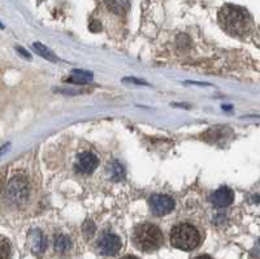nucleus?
Wrapping results in <instances>:
<instances>
[{
	"label": "nucleus",
	"mask_w": 260,
	"mask_h": 259,
	"mask_svg": "<svg viewBox=\"0 0 260 259\" xmlns=\"http://www.w3.org/2000/svg\"><path fill=\"white\" fill-rule=\"evenodd\" d=\"M217 21L225 33L237 38L247 36L254 26V21L247 9L234 4L222 6L217 13Z\"/></svg>",
	"instance_id": "f257e3e1"
},
{
	"label": "nucleus",
	"mask_w": 260,
	"mask_h": 259,
	"mask_svg": "<svg viewBox=\"0 0 260 259\" xmlns=\"http://www.w3.org/2000/svg\"><path fill=\"white\" fill-rule=\"evenodd\" d=\"M133 242L139 250L150 253L161 246L162 233L154 224H139L133 232Z\"/></svg>",
	"instance_id": "f03ea898"
},
{
	"label": "nucleus",
	"mask_w": 260,
	"mask_h": 259,
	"mask_svg": "<svg viewBox=\"0 0 260 259\" xmlns=\"http://www.w3.org/2000/svg\"><path fill=\"white\" fill-rule=\"evenodd\" d=\"M171 244L176 249L191 251L199 245V233L190 224H178L171 232Z\"/></svg>",
	"instance_id": "7ed1b4c3"
},
{
	"label": "nucleus",
	"mask_w": 260,
	"mask_h": 259,
	"mask_svg": "<svg viewBox=\"0 0 260 259\" xmlns=\"http://www.w3.org/2000/svg\"><path fill=\"white\" fill-rule=\"evenodd\" d=\"M7 198L15 205L24 204L29 197V185L26 179L21 176L13 177L7 185Z\"/></svg>",
	"instance_id": "20e7f679"
},
{
	"label": "nucleus",
	"mask_w": 260,
	"mask_h": 259,
	"mask_svg": "<svg viewBox=\"0 0 260 259\" xmlns=\"http://www.w3.org/2000/svg\"><path fill=\"white\" fill-rule=\"evenodd\" d=\"M121 249V240L113 233H106L98 241V250L102 255L113 256Z\"/></svg>",
	"instance_id": "39448f33"
},
{
	"label": "nucleus",
	"mask_w": 260,
	"mask_h": 259,
	"mask_svg": "<svg viewBox=\"0 0 260 259\" xmlns=\"http://www.w3.org/2000/svg\"><path fill=\"white\" fill-rule=\"evenodd\" d=\"M150 207L152 214L156 216L168 215L175 209V200L169 195L154 194L150 198Z\"/></svg>",
	"instance_id": "423d86ee"
},
{
	"label": "nucleus",
	"mask_w": 260,
	"mask_h": 259,
	"mask_svg": "<svg viewBox=\"0 0 260 259\" xmlns=\"http://www.w3.org/2000/svg\"><path fill=\"white\" fill-rule=\"evenodd\" d=\"M99 164V160H98L96 155L90 151H86L78 155L77 163H76V168L80 174L89 175L91 172L95 171V168Z\"/></svg>",
	"instance_id": "0eeeda50"
},
{
	"label": "nucleus",
	"mask_w": 260,
	"mask_h": 259,
	"mask_svg": "<svg viewBox=\"0 0 260 259\" xmlns=\"http://www.w3.org/2000/svg\"><path fill=\"white\" fill-rule=\"evenodd\" d=\"M213 206L217 209H224V207L231 206L234 200V193L231 188L228 186H221L220 189L215 191L211 197Z\"/></svg>",
	"instance_id": "6e6552de"
},
{
	"label": "nucleus",
	"mask_w": 260,
	"mask_h": 259,
	"mask_svg": "<svg viewBox=\"0 0 260 259\" xmlns=\"http://www.w3.org/2000/svg\"><path fill=\"white\" fill-rule=\"evenodd\" d=\"M29 241L32 250L37 251V253H42V251H45L47 249V239L39 229H34L30 232Z\"/></svg>",
	"instance_id": "1a4fd4ad"
},
{
	"label": "nucleus",
	"mask_w": 260,
	"mask_h": 259,
	"mask_svg": "<svg viewBox=\"0 0 260 259\" xmlns=\"http://www.w3.org/2000/svg\"><path fill=\"white\" fill-rule=\"evenodd\" d=\"M107 9L115 15L122 16L129 11L130 0H104Z\"/></svg>",
	"instance_id": "9d476101"
},
{
	"label": "nucleus",
	"mask_w": 260,
	"mask_h": 259,
	"mask_svg": "<svg viewBox=\"0 0 260 259\" xmlns=\"http://www.w3.org/2000/svg\"><path fill=\"white\" fill-rule=\"evenodd\" d=\"M107 175L112 181H120V180L124 179L125 171L124 167L118 162H112L110 163V165L107 167Z\"/></svg>",
	"instance_id": "9b49d317"
},
{
	"label": "nucleus",
	"mask_w": 260,
	"mask_h": 259,
	"mask_svg": "<svg viewBox=\"0 0 260 259\" xmlns=\"http://www.w3.org/2000/svg\"><path fill=\"white\" fill-rule=\"evenodd\" d=\"M53 245H55V249L59 253H65V251H68L72 247L71 240H69V237H67L64 235H57L55 237V244Z\"/></svg>",
	"instance_id": "f8f14e48"
},
{
	"label": "nucleus",
	"mask_w": 260,
	"mask_h": 259,
	"mask_svg": "<svg viewBox=\"0 0 260 259\" xmlns=\"http://www.w3.org/2000/svg\"><path fill=\"white\" fill-rule=\"evenodd\" d=\"M92 80V74L90 72H86V71H81V69H76L73 71L71 77V81L72 82H76V83H87Z\"/></svg>",
	"instance_id": "ddd939ff"
},
{
	"label": "nucleus",
	"mask_w": 260,
	"mask_h": 259,
	"mask_svg": "<svg viewBox=\"0 0 260 259\" xmlns=\"http://www.w3.org/2000/svg\"><path fill=\"white\" fill-rule=\"evenodd\" d=\"M228 132H231V130L224 129V128H215V129H211L206 133V137L208 138V141L211 142H217L221 141L224 137H226Z\"/></svg>",
	"instance_id": "4468645a"
},
{
	"label": "nucleus",
	"mask_w": 260,
	"mask_h": 259,
	"mask_svg": "<svg viewBox=\"0 0 260 259\" xmlns=\"http://www.w3.org/2000/svg\"><path fill=\"white\" fill-rule=\"evenodd\" d=\"M32 47H34V50H36L37 52L39 53V55L43 56L45 59L50 60V62H56V60H57V57L55 55H53L52 51H51L50 48L46 47L45 44L38 43V42H37V43L32 44Z\"/></svg>",
	"instance_id": "2eb2a0df"
},
{
	"label": "nucleus",
	"mask_w": 260,
	"mask_h": 259,
	"mask_svg": "<svg viewBox=\"0 0 260 259\" xmlns=\"http://www.w3.org/2000/svg\"><path fill=\"white\" fill-rule=\"evenodd\" d=\"M11 255V245L6 237H2V259H9Z\"/></svg>",
	"instance_id": "dca6fc26"
},
{
	"label": "nucleus",
	"mask_w": 260,
	"mask_h": 259,
	"mask_svg": "<svg viewBox=\"0 0 260 259\" xmlns=\"http://www.w3.org/2000/svg\"><path fill=\"white\" fill-rule=\"evenodd\" d=\"M17 51H18V52H20V53H22V55H24L25 57H26V59H29V57H30L29 52H26V51H25L22 47H17Z\"/></svg>",
	"instance_id": "f3484780"
},
{
	"label": "nucleus",
	"mask_w": 260,
	"mask_h": 259,
	"mask_svg": "<svg viewBox=\"0 0 260 259\" xmlns=\"http://www.w3.org/2000/svg\"><path fill=\"white\" fill-rule=\"evenodd\" d=\"M194 259H212V258H211V256H208V255H199V256H197V258H194Z\"/></svg>",
	"instance_id": "a211bd4d"
},
{
	"label": "nucleus",
	"mask_w": 260,
	"mask_h": 259,
	"mask_svg": "<svg viewBox=\"0 0 260 259\" xmlns=\"http://www.w3.org/2000/svg\"><path fill=\"white\" fill-rule=\"evenodd\" d=\"M121 259H138V258H136V256H132V255H127V256H124V258H121Z\"/></svg>",
	"instance_id": "6ab92c4d"
},
{
	"label": "nucleus",
	"mask_w": 260,
	"mask_h": 259,
	"mask_svg": "<svg viewBox=\"0 0 260 259\" xmlns=\"http://www.w3.org/2000/svg\"><path fill=\"white\" fill-rule=\"evenodd\" d=\"M259 244H260V239H259Z\"/></svg>",
	"instance_id": "aec40b11"
},
{
	"label": "nucleus",
	"mask_w": 260,
	"mask_h": 259,
	"mask_svg": "<svg viewBox=\"0 0 260 259\" xmlns=\"http://www.w3.org/2000/svg\"><path fill=\"white\" fill-rule=\"evenodd\" d=\"M259 36H260V33H259Z\"/></svg>",
	"instance_id": "412c9836"
}]
</instances>
